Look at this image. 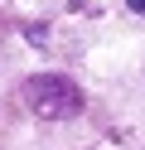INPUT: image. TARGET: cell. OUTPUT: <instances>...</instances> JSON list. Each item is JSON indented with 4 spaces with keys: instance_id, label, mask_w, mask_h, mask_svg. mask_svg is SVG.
Listing matches in <instances>:
<instances>
[{
    "instance_id": "1",
    "label": "cell",
    "mask_w": 145,
    "mask_h": 150,
    "mask_svg": "<svg viewBox=\"0 0 145 150\" xmlns=\"http://www.w3.org/2000/svg\"><path fill=\"white\" fill-rule=\"evenodd\" d=\"M24 107L34 111L39 121H68L82 111V92H77L73 78L63 73H34L24 82Z\"/></svg>"
},
{
    "instance_id": "2",
    "label": "cell",
    "mask_w": 145,
    "mask_h": 150,
    "mask_svg": "<svg viewBox=\"0 0 145 150\" xmlns=\"http://www.w3.org/2000/svg\"><path fill=\"white\" fill-rule=\"evenodd\" d=\"M131 5V15H145V0H126Z\"/></svg>"
}]
</instances>
